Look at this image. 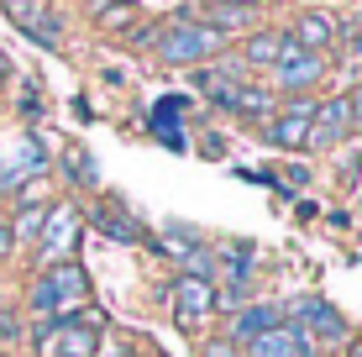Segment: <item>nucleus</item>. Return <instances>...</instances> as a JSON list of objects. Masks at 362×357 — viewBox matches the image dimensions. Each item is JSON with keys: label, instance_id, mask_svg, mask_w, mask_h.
<instances>
[{"label": "nucleus", "instance_id": "17", "mask_svg": "<svg viewBox=\"0 0 362 357\" xmlns=\"http://www.w3.org/2000/svg\"><path fill=\"white\" fill-rule=\"evenodd\" d=\"M95 221L110 231V237H121V242H142V226H136V221H127V211H116V205H105Z\"/></svg>", "mask_w": 362, "mask_h": 357}, {"label": "nucleus", "instance_id": "26", "mask_svg": "<svg viewBox=\"0 0 362 357\" xmlns=\"http://www.w3.org/2000/svg\"><path fill=\"white\" fill-rule=\"evenodd\" d=\"M346 357H362V341H357V347H352V352H346Z\"/></svg>", "mask_w": 362, "mask_h": 357}, {"label": "nucleus", "instance_id": "3", "mask_svg": "<svg viewBox=\"0 0 362 357\" xmlns=\"http://www.w3.org/2000/svg\"><path fill=\"white\" fill-rule=\"evenodd\" d=\"M74 242H79V211H74V205H58V211L42 221V231H37V257H42L47 268L69 263Z\"/></svg>", "mask_w": 362, "mask_h": 357}, {"label": "nucleus", "instance_id": "19", "mask_svg": "<svg viewBox=\"0 0 362 357\" xmlns=\"http://www.w3.org/2000/svg\"><path fill=\"white\" fill-rule=\"evenodd\" d=\"M95 11H100V21H105V27H127V16H132L127 0H95Z\"/></svg>", "mask_w": 362, "mask_h": 357}, {"label": "nucleus", "instance_id": "8", "mask_svg": "<svg viewBox=\"0 0 362 357\" xmlns=\"http://www.w3.org/2000/svg\"><path fill=\"white\" fill-rule=\"evenodd\" d=\"M279 84L284 90H310V84L320 79V53H305V47H294V42H284V53H279Z\"/></svg>", "mask_w": 362, "mask_h": 357}, {"label": "nucleus", "instance_id": "20", "mask_svg": "<svg viewBox=\"0 0 362 357\" xmlns=\"http://www.w3.org/2000/svg\"><path fill=\"white\" fill-rule=\"evenodd\" d=\"M32 231H42V211H21L16 226H11V237H32Z\"/></svg>", "mask_w": 362, "mask_h": 357}, {"label": "nucleus", "instance_id": "22", "mask_svg": "<svg viewBox=\"0 0 362 357\" xmlns=\"http://www.w3.org/2000/svg\"><path fill=\"white\" fill-rule=\"evenodd\" d=\"M205 357H236V347H231V341H210Z\"/></svg>", "mask_w": 362, "mask_h": 357}, {"label": "nucleus", "instance_id": "2", "mask_svg": "<svg viewBox=\"0 0 362 357\" xmlns=\"http://www.w3.org/2000/svg\"><path fill=\"white\" fill-rule=\"evenodd\" d=\"M158 47H163V58H168V64L194 69L199 58L221 53V32H210V27H199V21L179 16L173 27H163V32H158Z\"/></svg>", "mask_w": 362, "mask_h": 357}, {"label": "nucleus", "instance_id": "25", "mask_svg": "<svg viewBox=\"0 0 362 357\" xmlns=\"http://www.w3.org/2000/svg\"><path fill=\"white\" fill-rule=\"evenodd\" d=\"M352 127H357V131H362V90H357V95H352Z\"/></svg>", "mask_w": 362, "mask_h": 357}, {"label": "nucleus", "instance_id": "16", "mask_svg": "<svg viewBox=\"0 0 362 357\" xmlns=\"http://www.w3.org/2000/svg\"><path fill=\"white\" fill-rule=\"evenodd\" d=\"M64 168H69L74 184H100V163L84 153V147H69V153H64Z\"/></svg>", "mask_w": 362, "mask_h": 357}, {"label": "nucleus", "instance_id": "12", "mask_svg": "<svg viewBox=\"0 0 362 357\" xmlns=\"http://www.w3.org/2000/svg\"><path fill=\"white\" fill-rule=\"evenodd\" d=\"M336 37V21L326 16V11H305L299 16V27H294V47H305V53H320Z\"/></svg>", "mask_w": 362, "mask_h": 357}, {"label": "nucleus", "instance_id": "5", "mask_svg": "<svg viewBox=\"0 0 362 357\" xmlns=\"http://www.w3.org/2000/svg\"><path fill=\"white\" fill-rule=\"evenodd\" d=\"M6 16L16 21L27 37H37L42 47H58V42H64V27H58V16H47L42 0H6Z\"/></svg>", "mask_w": 362, "mask_h": 357}, {"label": "nucleus", "instance_id": "13", "mask_svg": "<svg viewBox=\"0 0 362 357\" xmlns=\"http://www.w3.org/2000/svg\"><path fill=\"white\" fill-rule=\"evenodd\" d=\"M279 326H284V315L273 305H252V310L236 315V341H257L263 331H279Z\"/></svg>", "mask_w": 362, "mask_h": 357}, {"label": "nucleus", "instance_id": "27", "mask_svg": "<svg viewBox=\"0 0 362 357\" xmlns=\"http://www.w3.org/2000/svg\"><path fill=\"white\" fill-rule=\"evenodd\" d=\"M357 58H362V37H357Z\"/></svg>", "mask_w": 362, "mask_h": 357}, {"label": "nucleus", "instance_id": "1", "mask_svg": "<svg viewBox=\"0 0 362 357\" xmlns=\"http://www.w3.org/2000/svg\"><path fill=\"white\" fill-rule=\"evenodd\" d=\"M79 300H90V279L79 263H53L32 284V315H58L64 305H79Z\"/></svg>", "mask_w": 362, "mask_h": 357}, {"label": "nucleus", "instance_id": "9", "mask_svg": "<svg viewBox=\"0 0 362 357\" xmlns=\"http://www.w3.org/2000/svg\"><path fill=\"white\" fill-rule=\"evenodd\" d=\"M247 357H310V336L299 326L263 331L257 341H247Z\"/></svg>", "mask_w": 362, "mask_h": 357}, {"label": "nucleus", "instance_id": "6", "mask_svg": "<svg viewBox=\"0 0 362 357\" xmlns=\"http://www.w3.org/2000/svg\"><path fill=\"white\" fill-rule=\"evenodd\" d=\"M168 300H173V310H179V321L184 326H194V321H205V310L216 305V284L210 279H173V289H168Z\"/></svg>", "mask_w": 362, "mask_h": 357}, {"label": "nucleus", "instance_id": "15", "mask_svg": "<svg viewBox=\"0 0 362 357\" xmlns=\"http://www.w3.org/2000/svg\"><path fill=\"white\" fill-rule=\"evenodd\" d=\"M153 127H158V137H163V142L173 147V153L184 147V131H179V100H163V105H158Z\"/></svg>", "mask_w": 362, "mask_h": 357}, {"label": "nucleus", "instance_id": "14", "mask_svg": "<svg viewBox=\"0 0 362 357\" xmlns=\"http://www.w3.org/2000/svg\"><path fill=\"white\" fill-rule=\"evenodd\" d=\"M279 53H284V42H279V37H268V32H257L252 42L242 47V58H247V64H257V69H273V64H279Z\"/></svg>", "mask_w": 362, "mask_h": 357}, {"label": "nucleus", "instance_id": "4", "mask_svg": "<svg viewBox=\"0 0 362 357\" xmlns=\"http://www.w3.org/2000/svg\"><path fill=\"white\" fill-rule=\"evenodd\" d=\"M310 116H315V105L294 100L289 110H284V116H273L268 127H263V142H268V147H284V153L305 147V142H310Z\"/></svg>", "mask_w": 362, "mask_h": 357}, {"label": "nucleus", "instance_id": "18", "mask_svg": "<svg viewBox=\"0 0 362 357\" xmlns=\"http://www.w3.org/2000/svg\"><path fill=\"white\" fill-rule=\"evenodd\" d=\"M231 110H242V116H268V110H273V95H268V90H247V84H242V90H236V100H231Z\"/></svg>", "mask_w": 362, "mask_h": 357}, {"label": "nucleus", "instance_id": "23", "mask_svg": "<svg viewBox=\"0 0 362 357\" xmlns=\"http://www.w3.org/2000/svg\"><path fill=\"white\" fill-rule=\"evenodd\" d=\"M210 6H226V11H257V0H210Z\"/></svg>", "mask_w": 362, "mask_h": 357}, {"label": "nucleus", "instance_id": "10", "mask_svg": "<svg viewBox=\"0 0 362 357\" xmlns=\"http://www.w3.org/2000/svg\"><path fill=\"white\" fill-rule=\"evenodd\" d=\"M42 336H53L58 347L53 357H90L95 352V341H90V326H84V315H69V321H47Z\"/></svg>", "mask_w": 362, "mask_h": 357}, {"label": "nucleus", "instance_id": "24", "mask_svg": "<svg viewBox=\"0 0 362 357\" xmlns=\"http://www.w3.org/2000/svg\"><path fill=\"white\" fill-rule=\"evenodd\" d=\"M11 242H16V237H11V226H6V216H0V257H6V252H11Z\"/></svg>", "mask_w": 362, "mask_h": 357}, {"label": "nucleus", "instance_id": "21", "mask_svg": "<svg viewBox=\"0 0 362 357\" xmlns=\"http://www.w3.org/2000/svg\"><path fill=\"white\" fill-rule=\"evenodd\" d=\"M284 174H289V179H284V189H305V184H310V168H305V163H299V168H284Z\"/></svg>", "mask_w": 362, "mask_h": 357}, {"label": "nucleus", "instance_id": "7", "mask_svg": "<svg viewBox=\"0 0 362 357\" xmlns=\"http://www.w3.org/2000/svg\"><path fill=\"white\" fill-rule=\"evenodd\" d=\"M346 131H357L352 127V100H341V95H336V100H326V105H315V116H310V142H341Z\"/></svg>", "mask_w": 362, "mask_h": 357}, {"label": "nucleus", "instance_id": "11", "mask_svg": "<svg viewBox=\"0 0 362 357\" xmlns=\"http://www.w3.org/2000/svg\"><path fill=\"white\" fill-rule=\"evenodd\" d=\"M315 331L320 341H346V321L331 310L326 300H299V331Z\"/></svg>", "mask_w": 362, "mask_h": 357}]
</instances>
